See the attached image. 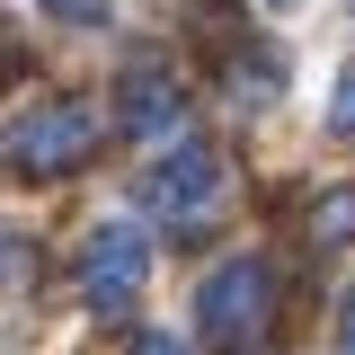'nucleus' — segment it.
<instances>
[{"instance_id":"obj_4","label":"nucleus","mask_w":355,"mask_h":355,"mask_svg":"<svg viewBox=\"0 0 355 355\" xmlns=\"http://www.w3.org/2000/svg\"><path fill=\"white\" fill-rule=\"evenodd\" d=\"M196 320L214 329V338H249L266 320V266L258 258H231L205 275V293H196Z\"/></svg>"},{"instance_id":"obj_9","label":"nucleus","mask_w":355,"mask_h":355,"mask_svg":"<svg viewBox=\"0 0 355 355\" xmlns=\"http://www.w3.org/2000/svg\"><path fill=\"white\" fill-rule=\"evenodd\" d=\"M18 266H27V249H18V240H9V222H0V284H9Z\"/></svg>"},{"instance_id":"obj_3","label":"nucleus","mask_w":355,"mask_h":355,"mask_svg":"<svg viewBox=\"0 0 355 355\" xmlns=\"http://www.w3.org/2000/svg\"><path fill=\"white\" fill-rule=\"evenodd\" d=\"M222 187H231V160L214 142H196V133H178L169 151H151V169H142V196L160 205V222H205L222 205Z\"/></svg>"},{"instance_id":"obj_6","label":"nucleus","mask_w":355,"mask_h":355,"mask_svg":"<svg viewBox=\"0 0 355 355\" xmlns=\"http://www.w3.org/2000/svg\"><path fill=\"white\" fill-rule=\"evenodd\" d=\"M320 240H329V249H338V240H355V187L320 196Z\"/></svg>"},{"instance_id":"obj_2","label":"nucleus","mask_w":355,"mask_h":355,"mask_svg":"<svg viewBox=\"0 0 355 355\" xmlns=\"http://www.w3.org/2000/svg\"><path fill=\"white\" fill-rule=\"evenodd\" d=\"M151 284V231L125 214L80 231V302L89 311H133V293Z\"/></svg>"},{"instance_id":"obj_10","label":"nucleus","mask_w":355,"mask_h":355,"mask_svg":"<svg viewBox=\"0 0 355 355\" xmlns=\"http://www.w3.org/2000/svg\"><path fill=\"white\" fill-rule=\"evenodd\" d=\"M133 355H187V338H169V329H151V338H142Z\"/></svg>"},{"instance_id":"obj_8","label":"nucleus","mask_w":355,"mask_h":355,"mask_svg":"<svg viewBox=\"0 0 355 355\" xmlns=\"http://www.w3.org/2000/svg\"><path fill=\"white\" fill-rule=\"evenodd\" d=\"M329 125H338V133H355V71L338 80V98H329Z\"/></svg>"},{"instance_id":"obj_1","label":"nucleus","mask_w":355,"mask_h":355,"mask_svg":"<svg viewBox=\"0 0 355 355\" xmlns=\"http://www.w3.org/2000/svg\"><path fill=\"white\" fill-rule=\"evenodd\" d=\"M98 142V107L89 98H27L0 116V160L18 178H62L71 160H89Z\"/></svg>"},{"instance_id":"obj_11","label":"nucleus","mask_w":355,"mask_h":355,"mask_svg":"<svg viewBox=\"0 0 355 355\" xmlns=\"http://www.w3.org/2000/svg\"><path fill=\"white\" fill-rule=\"evenodd\" d=\"M338 338H347V355H355V284H347V302H338Z\"/></svg>"},{"instance_id":"obj_7","label":"nucleus","mask_w":355,"mask_h":355,"mask_svg":"<svg viewBox=\"0 0 355 355\" xmlns=\"http://www.w3.org/2000/svg\"><path fill=\"white\" fill-rule=\"evenodd\" d=\"M44 18H62V27H107V0H36Z\"/></svg>"},{"instance_id":"obj_12","label":"nucleus","mask_w":355,"mask_h":355,"mask_svg":"<svg viewBox=\"0 0 355 355\" xmlns=\"http://www.w3.org/2000/svg\"><path fill=\"white\" fill-rule=\"evenodd\" d=\"M258 9H266V18H302L311 0H258Z\"/></svg>"},{"instance_id":"obj_5","label":"nucleus","mask_w":355,"mask_h":355,"mask_svg":"<svg viewBox=\"0 0 355 355\" xmlns=\"http://www.w3.org/2000/svg\"><path fill=\"white\" fill-rule=\"evenodd\" d=\"M116 125H125L142 151H160V133L187 125V89H178L169 71H125V80H116Z\"/></svg>"}]
</instances>
